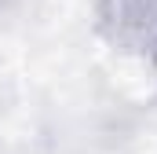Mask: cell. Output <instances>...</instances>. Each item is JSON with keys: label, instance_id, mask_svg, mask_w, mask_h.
<instances>
[{"label": "cell", "instance_id": "obj_1", "mask_svg": "<svg viewBox=\"0 0 157 154\" xmlns=\"http://www.w3.org/2000/svg\"><path fill=\"white\" fill-rule=\"evenodd\" d=\"M99 22L117 48L157 63V0H95Z\"/></svg>", "mask_w": 157, "mask_h": 154}]
</instances>
